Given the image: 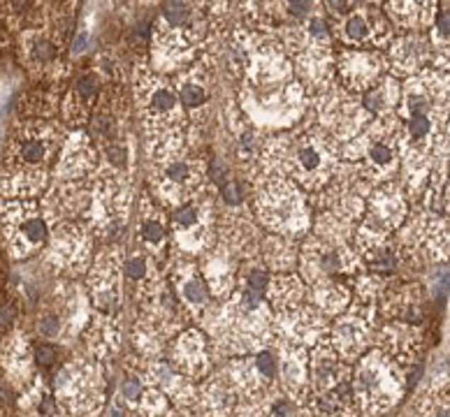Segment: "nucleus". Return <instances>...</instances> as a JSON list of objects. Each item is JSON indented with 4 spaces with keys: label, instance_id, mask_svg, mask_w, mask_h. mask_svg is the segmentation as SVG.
Returning <instances> with one entry per match:
<instances>
[{
    "label": "nucleus",
    "instance_id": "f257e3e1",
    "mask_svg": "<svg viewBox=\"0 0 450 417\" xmlns=\"http://www.w3.org/2000/svg\"><path fill=\"white\" fill-rule=\"evenodd\" d=\"M402 116V163L408 193L418 195L429 186L432 167L450 119V72L427 68L408 77L399 98Z\"/></svg>",
    "mask_w": 450,
    "mask_h": 417
},
{
    "label": "nucleus",
    "instance_id": "f03ea898",
    "mask_svg": "<svg viewBox=\"0 0 450 417\" xmlns=\"http://www.w3.org/2000/svg\"><path fill=\"white\" fill-rule=\"evenodd\" d=\"M339 141L321 125L279 132L262 144L260 174L286 177L306 193H321L339 174Z\"/></svg>",
    "mask_w": 450,
    "mask_h": 417
},
{
    "label": "nucleus",
    "instance_id": "7ed1b4c3",
    "mask_svg": "<svg viewBox=\"0 0 450 417\" xmlns=\"http://www.w3.org/2000/svg\"><path fill=\"white\" fill-rule=\"evenodd\" d=\"M137 119L146 139L149 163L186 151L188 116L179 102L177 88L163 74L146 72L132 88Z\"/></svg>",
    "mask_w": 450,
    "mask_h": 417
},
{
    "label": "nucleus",
    "instance_id": "20e7f679",
    "mask_svg": "<svg viewBox=\"0 0 450 417\" xmlns=\"http://www.w3.org/2000/svg\"><path fill=\"white\" fill-rule=\"evenodd\" d=\"M404 128L397 114L374 119L353 141L344 144V158L364 195L393 179L402 163Z\"/></svg>",
    "mask_w": 450,
    "mask_h": 417
},
{
    "label": "nucleus",
    "instance_id": "39448f33",
    "mask_svg": "<svg viewBox=\"0 0 450 417\" xmlns=\"http://www.w3.org/2000/svg\"><path fill=\"white\" fill-rule=\"evenodd\" d=\"M207 12L193 3H165L151 30V61L158 74L181 72L207 42L209 33Z\"/></svg>",
    "mask_w": 450,
    "mask_h": 417
},
{
    "label": "nucleus",
    "instance_id": "423d86ee",
    "mask_svg": "<svg viewBox=\"0 0 450 417\" xmlns=\"http://www.w3.org/2000/svg\"><path fill=\"white\" fill-rule=\"evenodd\" d=\"M255 211L262 228L274 237L297 239L309 228V208L297 183L277 174H260L255 188Z\"/></svg>",
    "mask_w": 450,
    "mask_h": 417
},
{
    "label": "nucleus",
    "instance_id": "0eeeda50",
    "mask_svg": "<svg viewBox=\"0 0 450 417\" xmlns=\"http://www.w3.org/2000/svg\"><path fill=\"white\" fill-rule=\"evenodd\" d=\"M207 181H209L207 163L200 158H190L186 151L151 160V170H149V186L154 190V199L170 211L204 195L209 190Z\"/></svg>",
    "mask_w": 450,
    "mask_h": 417
},
{
    "label": "nucleus",
    "instance_id": "6e6552de",
    "mask_svg": "<svg viewBox=\"0 0 450 417\" xmlns=\"http://www.w3.org/2000/svg\"><path fill=\"white\" fill-rule=\"evenodd\" d=\"M406 216L408 202L399 186L388 181L374 188L369 197L364 199V216L360 221V228L353 232L355 248L364 255L369 250L390 244V235L402 228Z\"/></svg>",
    "mask_w": 450,
    "mask_h": 417
},
{
    "label": "nucleus",
    "instance_id": "1a4fd4ad",
    "mask_svg": "<svg viewBox=\"0 0 450 417\" xmlns=\"http://www.w3.org/2000/svg\"><path fill=\"white\" fill-rule=\"evenodd\" d=\"M304 110V88L297 79L279 86H241V114L253 128L295 125Z\"/></svg>",
    "mask_w": 450,
    "mask_h": 417
},
{
    "label": "nucleus",
    "instance_id": "9d476101",
    "mask_svg": "<svg viewBox=\"0 0 450 417\" xmlns=\"http://www.w3.org/2000/svg\"><path fill=\"white\" fill-rule=\"evenodd\" d=\"M404 375L399 364L386 353H369L353 375V399L367 413H383L402 399Z\"/></svg>",
    "mask_w": 450,
    "mask_h": 417
},
{
    "label": "nucleus",
    "instance_id": "9b49d317",
    "mask_svg": "<svg viewBox=\"0 0 450 417\" xmlns=\"http://www.w3.org/2000/svg\"><path fill=\"white\" fill-rule=\"evenodd\" d=\"M170 235H172V248H177L183 255L200 257L216 244L219 218H216V206L209 190L186 204L172 208Z\"/></svg>",
    "mask_w": 450,
    "mask_h": 417
},
{
    "label": "nucleus",
    "instance_id": "f8f14e48",
    "mask_svg": "<svg viewBox=\"0 0 450 417\" xmlns=\"http://www.w3.org/2000/svg\"><path fill=\"white\" fill-rule=\"evenodd\" d=\"M316 116L321 128L339 144L353 141L371 123V114L364 110L360 100H355V95L339 83H332L328 90L316 95Z\"/></svg>",
    "mask_w": 450,
    "mask_h": 417
},
{
    "label": "nucleus",
    "instance_id": "ddd939ff",
    "mask_svg": "<svg viewBox=\"0 0 450 417\" xmlns=\"http://www.w3.org/2000/svg\"><path fill=\"white\" fill-rule=\"evenodd\" d=\"M341 49H379L390 47L395 40V26L381 10L374 5L353 3L344 16L335 19L332 30Z\"/></svg>",
    "mask_w": 450,
    "mask_h": 417
},
{
    "label": "nucleus",
    "instance_id": "4468645a",
    "mask_svg": "<svg viewBox=\"0 0 450 417\" xmlns=\"http://www.w3.org/2000/svg\"><path fill=\"white\" fill-rule=\"evenodd\" d=\"M132 206L130 181L123 174H100L96 190L91 195V221L100 235L116 237L128 221Z\"/></svg>",
    "mask_w": 450,
    "mask_h": 417
},
{
    "label": "nucleus",
    "instance_id": "2eb2a0df",
    "mask_svg": "<svg viewBox=\"0 0 450 417\" xmlns=\"http://www.w3.org/2000/svg\"><path fill=\"white\" fill-rule=\"evenodd\" d=\"M388 70V58L376 49H339L335 54V77L339 86L353 95L374 88Z\"/></svg>",
    "mask_w": 450,
    "mask_h": 417
},
{
    "label": "nucleus",
    "instance_id": "dca6fc26",
    "mask_svg": "<svg viewBox=\"0 0 450 417\" xmlns=\"http://www.w3.org/2000/svg\"><path fill=\"white\" fill-rule=\"evenodd\" d=\"M402 244L408 253H418L429 262L450 260V218L429 208L404 228Z\"/></svg>",
    "mask_w": 450,
    "mask_h": 417
},
{
    "label": "nucleus",
    "instance_id": "f3484780",
    "mask_svg": "<svg viewBox=\"0 0 450 417\" xmlns=\"http://www.w3.org/2000/svg\"><path fill=\"white\" fill-rule=\"evenodd\" d=\"M297 262L304 276L313 283L330 278L337 271H357V266H360V260L351 246H332L318 237L304 241V246L299 248Z\"/></svg>",
    "mask_w": 450,
    "mask_h": 417
},
{
    "label": "nucleus",
    "instance_id": "a211bd4d",
    "mask_svg": "<svg viewBox=\"0 0 450 417\" xmlns=\"http://www.w3.org/2000/svg\"><path fill=\"white\" fill-rule=\"evenodd\" d=\"M179 102L188 116V123H207L212 110V74L207 65L193 63L183 68L174 79Z\"/></svg>",
    "mask_w": 450,
    "mask_h": 417
},
{
    "label": "nucleus",
    "instance_id": "6ab92c4d",
    "mask_svg": "<svg viewBox=\"0 0 450 417\" xmlns=\"http://www.w3.org/2000/svg\"><path fill=\"white\" fill-rule=\"evenodd\" d=\"M137 235L142 241V250L161 262L168 257L172 248V235H170V218H165L163 206L156 199L144 193L139 199V216H137Z\"/></svg>",
    "mask_w": 450,
    "mask_h": 417
},
{
    "label": "nucleus",
    "instance_id": "aec40b11",
    "mask_svg": "<svg viewBox=\"0 0 450 417\" xmlns=\"http://www.w3.org/2000/svg\"><path fill=\"white\" fill-rule=\"evenodd\" d=\"M47 237V223L42 216L35 213V208L28 204L12 206V213H7V239H10L12 253L16 257L35 253Z\"/></svg>",
    "mask_w": 450,
    "mask_h": 417
},
{
    "label": "nucleus",
    "instance_id": "412c9836",
    "mask_svg": "<svg viewBox=\"0 0 450 417\" xmlns=\"http://www.w3.org/2000/svg\"><path fill=\"white\" fill-rule=\"evenodd\" d=\"M432 63L429 56V40L425 33H402L388 47V65L390 72L399 77H413L422 70H427Z\"/></svg>",
    "mask_w": 450,
    "mask_h": 417
},
{
    "label": "nucleus",
    "instance_id": "4be33fe9",
    "mask_svg": "<svg viewBox=\"0 0 450 417\" xmlns=\"http://www.w3.org/2000/svg\"><path fill=\"white\" fill-rule=\"evenodd\" d=\"M237 260L239 257L232 253V250L216 241V244L207 250V253L200 255V271L207 281V288L214 297H223L228 295L235 286L237 278Z\"/></svg>",
    "mask_w": 450,
    "mask_h": 417
},
{
    "label": "nucleus",
    "instance_id": "5701e85b",
    "mask_svg": "<svg viewBox=\"0 0 450 417\" xmlns=\"http://www.w3.org/2000/svg\"><path fill=\"white\" fill-rule=\"evenodd\" d=\"M172 286L177 288V295L181 302L186 304L193 313H204L209 308V297L212 292L207 288V281L200 271V266L188 260V257H177L172 260V271H170Z\"/></svg>",
    "mask_w": 450,
    "mask_h": 417
},
{
    "label": "nucleus",
    "instance_id": "b1692460",
    "mask_svg": "<svg viewBox=\"0 0 450 417\" xmlns=\"http://www.w3.org/2000/svg\"><path fill=\"white\" fill-rule=\"evenodd\" d=\"M121 274L123 262L119 253H103L93 264L91 274V290L98 308L103 311H114L121 302Z\"/></svg>",
    "mask_w": 450,
    "mask_h": 417
},
{
    "label": "nucleus",
    "instance_id": "393cba45",
    "mask_svg": "<svg viewBox=\"0 0 450 417\" xmlns=\"http://www.w3.org/2000/svg\"><path fill=\"white\" fill-rule=\"evenodd\" d=\"M379 341L383 348L381 353L393 357L397 364H404V362H411L413 357L418 355L420 343H422V329L420 324L388 320L379 334Z\"/></svg>",
    "mask_w": 450,
    "mask_h": 417
},
{
    "label": "nucleus",
    "instance_id": "a878e982",
    "mask_svg": "<svg viewBox=\"0 0 450 417\" xmlns=\"http://www.w3.org/2000/svg\"><path fill=\"white\" fill-rule=\"evenodd\" d=\"M425 295L420 286L415 283H406V286L390 288L383 299V313L388 320H399V322H411L420 324L425 315Z\"/></svg>",
    "mask_w": 450,
    "mask_h": 417
},
{
    "label": "nucleus",
    "instance_id": "bb28decb",
    "mask_svg": "<svg viewBox=\"0 0 450 417\" xmlns=\"http://www.w3.org/2000/svg\"><path fill=\"white\" fill-rule=\"evenodd\" d=\"M279 324L286 334L288 343H316L323 331V315L318 308L309 304H299L293 311L279 315Z\"/></svg>",
    "mask_w": 450,
    "mask_h": 417
},
{
    "label": "nucleus",
    "instance_id": "cd10ccee",
    "mask_svg": "<svg viewBox=\"0 0 450 417\" xmlns=\"http://www.w3.org/2000/svg\"><path fill=\"white\" fill-rule=\"evenodd\" d=\"M371 336V324L364 315L348 311L344 313L335 324V331H332V339H335V348L339 350L341 357L346 360H353L364 350L367 341Z\"/></svg>",
    "mask_w": 450,
    "mask_h": 417
},
{
    "label": "nucleus",
    "instance_id": "c85d7f7f",
    "mask_svg": "<svg viewBox=\"0 0 450 417\" xmlns=\"http://www.w3.org/2000/svg\"><path fill=\"white\" fill-rule=\"evenodd\" d=\"M172 357H174V366L181 369L186 375H202L207 371V366H209V360H207V353H204V339L202 334L195 329L183 331L181 336L174 341Z\"/></svg>",
    "mask_w": 450,
    "mask_h": 417
},
{
    "label": "nucleus",
    "instance_id": "c756f323",
    "mask_svg": "<svg viewBox=\"0 0 450 417\" xmlns=\"http://www.w3.org/2000/svg\"><path fill=\"white\" fill-rule=\"evenodd\" d=\"M388 19L393 26L404 33H425L429 30L437 14V3H388Z\"/></svg>",
    "mask_w": 450,
    "mask_h": 417
},
{
    "label": "nucleus",
    "instance_id": "7c9ffc66",
    "mask_svg": "<svg viewBox=\"0 0 450 417\" xmlns=\"http://www.w3.org/2000/svg\"><path fill=\"white\" fill-rule=\"evenodd\" d=\"M427 40L434 70L450 72V3L437 5V14L427 30Z\"/></svg>",
    "mask_w": 450,
    "mask_h": 417
},
{
    "label": "nucleus",
    "instance_id": "2f4dec72",
    "mask_svg": "<svg viewBox=\"0 0 450 417\" xmlns=\"http://www.w3.org/2000/svg\"><path fill=\"white\" fill-rule=\"evenodd\" d=\"M100 95V74L98 72H84L72 86V93L68 95V119L72 123H84L88 121L91 112L96 107V100Z\"/></svg>",
    "mask_w": 450,
    "mask_h": 417
},
{
    "label": "nucleus",
    "instance_id": "473e14b6",
    "mask_svg": "<svg viewBox=\"0 0 450 417\" xmlns=\"http://www.w3.org/2000/svg\"><path fill=\"white\" fill-rule=\"evenodd\" d=\"M54 250L70 269H84L91 255V244L84 230H79L77 225H65L54 239Z\"/></svg>",
    "mask_w": 450,
    "mask_h": 417
},
{
    "label": "nucleus",
    "instance_id": "72a5a7b5",
    "mask_svg": "<svg viewBox=\"0 0 450 417\" xmlns=\"http://www.w3.org/2000/svg\"><path fill=\"white\" fill-rule=\"evenodd\" d=\"M96 167H98V153H96L93 144L88 141V137H84V135L72 137L68 148H65L63 163H61L65 179L77 181L81 177H88Z\"/></svg>",
    "mask_w": 450,
    "mask_h": 417
},
{
    "label": "nucleus",
    "instance_id": "f704fd0d",
    "mask_svg": "<svg viewBox=\"0 0 450 417\" xmlns=\"http://www.w3.org/2000/svg\"><path fill=\"white\" fill-rule=\"evenodd\" d=\"M399 98H402V86L395 81L393 74H386L376 86L369 88L367 93H362V107L369 112L374 119H381V116L397 114Z\"/></svg>",
    "mask_w": 450,
    "mask_h": 417
},
{
    "label": "nucleus",
    "instance_id": "c9c22d12",
    "mask_svg": "<svg viewBox=\"0 0 450 417\" xmlns=\"http://www.w3.org/2000/svg\"><path fill=\"white\" fill-rule=\"evenodd\" d=\"M281 373H283V385L293 397L302 392L306 375H309V364L304 360V350L283 341L281 343Z\"/></svg>",
    "mask_w": 450,
    "mask_h": 417
},
{
    "label": "nucleus",
    "instance_id": "e433bc0d",
    "mask_svg": "<svg viewBox=\"0 0 450 417\" xmlns=\"http://www.w3.org/2000/svg\"><path fill=\"white\" fill-rule=\"evenodd\" d=\"M313 382L318 392H330L344 382V369L337 360V353L330 346H318L311 362Z\"/></svg>",
    "mask_w": 450,
    "mask_h": 417
},
{
    "label": "nucleus",
    "instance_id": "4c0bfd02",
    "mask_svg": "<svg viewBox=\"0 0 450 417\" xmlns=\"http://www.w3.org/2000/svg\"><path fill=\"white\" fill-rule=\"evenodd\" d=\"M304 292L306 290H304L302 278H297L295 274L286 271V274H279L277 278H272L270 288H267V297L277 311L286 313L302 304Z\"/></svg>",
    "mask_w": 450,
    "mask_h": 417
},
{
    "label": "nucleus",
    "instance_id": "58836bf2",
    "mask_svg": "<svg viewBox=\"0 0 450 417\" xmlns=\"http://www.w3.org/2000/svg\"><path fill=\"white\" fill-rule=\"evenodd\" d=\"M260 260L267 264V269H279L286 274L288 269H293L297 264L299 250L295 248V239H286V237H267L260 244Z\"/></svg>",
    "mask_w": 450,
    "mask_h": 417
},
{
    "label": "nucleus",
    "instance_id": "ea45409f",
    "mask_svg": "<svg viewBox=\"0 0 450 417\" xmlns=\"http://www.w3.org/2000/svg\"><path fill=\"white\" fill-rule=\"evenodd\" d=\"M313 299H316V304H318L321 311L339 313L348 306V302H351V292L335 281L323 278V281L313 283Z\"/></svg>",
    "mask_w": 450,
    "mask_h": 417
},
{
    "label": "nucleus",
    "instance_id": "a19ab883",
    "mask_svg": "<svg viewBox=\"0 0 450 417\" xmlns=\"http://www.w3.org/2000/svg\"><path fill=\"white\" fill-rule=\"evenodd\" d=\"M232 389L225 385L223 380H212L209 385L202 389V411L209 417H225L232 411Z\"/></svg>",
    "mask_w": 450,
    "mask_h": 417
},
{
    "label": "nucleus",
    "instance_id": "79ce46f5",
    "mask_svg": "<svg viewBox=\"0 0 450 417\" xmlns=\"http://www.w3.org/2000/svg\"><path fill=\"white\" fill-rule=\"evenodd\" d=\"M151 378L158 382V387H163L165 389V394H172L177 397V399H181V401H186V399L183 397H190V385H188V380H183L181 375L177 373V369H174V366H170V364H165V362H156L154 366H151Z\"/></svg>",
    "mask_w": 450,
    "mask_h": 417
},
{
    "label": "nucleus",
    "instance_id": "37998d69",
    "mask_svg": "<svg viewBox=\"0 0 450 417\" xmlns=\"http://www.w3.org/2000/svg\"><path fill=\"white\" fill-rule=\"evenodd\" d=\"M270 283H272V271L267 269V264L260 260V255L251 257V260L246 262V266H241V288L253 290L265 297Z\"/></svg>",
    "mask_w": 450,
    "mask_h": 417
},
{
    "label": "nucleus",
    "instance_id": "c03bdc74",
    "mask_svg": "<svg viewBox=\"0 0 450 417\" xmlns=\"http://www.w3.org/2000/svg\"><path fill=\"white\" fill-rule=\"evenodd\" d=\"M420 417H450V382L427 392L420 404Z\"/></svg>",
    "mask_w": 450,
    "mask_h": 417
},
{
    "label": "nucleus",
    "instance_id": "a18cd8bd",
    "mask_svg": "<svg viewBox=\"0 0 450 417\" xmlns=\"http://www.w3.org/2000/svg\"><path fill=\"white\" fill-rule=\"evenodd\" d=\"M28 52L33 63L38 65H47V63H54L56 56H58V45L54 40H49L45 35H35L28 42Z\"/></svg>",
    "mask_w": 450,
    "mask_h": 417
},
{
    "label": "nucleus",
    "instance_id": "49530a36",
    "mask_svg": "<svg viewBox=\"0 0 450 417\" xmlns=\"http://www.w3.org/2000/svg\"><path fill=\"white\" fill-rule=\"evenodd\" d=\"M221 202L232 211H241V206H244V183L235 177L225 181L221 186Z\"/></svg>",
    "mask_w": 450,
    "mask_h": 417
},
{
    "label": "nucleus",
    "instance_id": "de8ad7c7",
    "mask_svg": "<svg viewBox=\"0 0 450 417\" xmlns=\"http://www.w3.org/2000/svg\"><path fill=\"white\" fill-rule=\"evenodd\" d=\"M149 387H144V382H142L137 375H128L126 380H123V397H126V401L130 406H139L142 401H144Z\"/></svg>",
    "mask_w": 450,
    "mask_h": 417
},
{
    "label": "nucleus",
    "instance_id": "09e8293b",
    "mask_svg": "<svg viewBox=\"0 0 450 417\" xmlns=\"http://www.w3.org/2000/svg\"><path fill=\"white\" fill-rule=\"evenodd\" d=\"M16 320V306L12 302H0V331L10 329Z\"/></svg>",
    "mask_w": 450,
    "mask_h": 417
},
{
    "label": "nucleus",
    "instance_id": "8fccbe9b",
    "mask_svg": "<svg viewBox=\"0 0 450 417\" xmlns=\"http://www.w3.org/2000/svg\"><path fill=\"white\" fill-rule=\"evenodd\" d=\"M56 362V348L54 346H38L35 348V364L47 369Z\"/></svg>",
    "mask_w": 450,
    "mask_h": 417
},
{
    "label": "nucleus",
    "instance_id": "3c124183",
    "mask_svg": "<svg viewBox=\"0 0 450 417\" xmlns=\"http://www.w3.org/2000/svg\"><path fill=\"white\" fill-rule=\"evenodd\" d=\"M40 331H42L45 336H58V331H61V318H58V315H42Z\"/></svg>",
    "mask_w": 450,
    "mask_h": 417
},
{
    "label": "nucleus",
    "instance_id": "603ef678",
    "mask_svg": "<svg viewBox=\"0 0 450 417\" xmlns=\"http://www.w3.org/2000/svg\"><path fill=\"white\" fill-rule=\"evenodd\" d=\"M0 406H3V408L14 406V394H12V389L7 387V385L0 387Z\"/></svg>",
    "mask_w": 450,
    "mask_h": 417
},
{
    "label": "nucleus",
    "instance_id": "864d4df0",
    "mask_svg": "<svg viewBox=\"0 0 450 417\" xmlns=\"http://www.w3.org/2000/svg\"><path fill=\"white\" fill-rule=\"evenodd\" d=\"M444 206H446V216L450 218V167H448V181H446V193H444Z\"/></svg>",
    "mask_w": 450,
    "mask_h": 417
},
{
    "label": "nucleus",
    "instance_id": "5fc2aeb1",
    "mask_svg": "<svg viewBox=\"0 0 450 417\" xmlns=\"http://www.w3.org/2000/svg\"><path fill=\"white\" fill-rule=\"evenodd\" d=\"M172 417H183V415H172Z\"/></svg>",
    "mask_w": 450,
    "mask_h": 417
}]
</instances>
